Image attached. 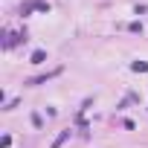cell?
Segmentation results:
<instances>
[{
  "label": "cell",
  "instance_id": "cell-1",
  "mask_svg": "<svg viewBox=\"0 0 148 148\" xmlns=\"http://www.w3.org/2000/svg\"><path fill=\"white\" fill-rule=\"evenodd\" d=\"M44 61H47V52L44 49H35L32 52V64H44Z\"/></svg>",
  "mask_w": 148,
  "mask_h": 148
},
{
  "label": "cell",
  "instance_id": "cell-2",
  "mask_svg": "<svg viewBox=\"0 0 148 148\" xmlns=\"http://www.w3.org/2000/svg\"><path fill=\"white\" fill-rule=\"evenodd\" d=\"M131 67H134V70H136V73H145V70H148V64H145V61H134V64H131Z\"/></svg>",
  "mask_w": 148,
  "mask_h": 148
}]
</instances>
